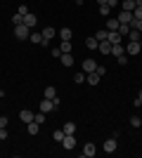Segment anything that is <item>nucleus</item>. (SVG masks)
<instances>
[{
    "instance_id": "f03ea898",
    "label": "nucleus",
    "mask_w": 142,
    "mask_h": 158,
    "mask_svg": "<svg viewBox=\"0 0 142 158\" xmlns=\"http://www.w3.org/2000/svg\"><path fill=\"white\" fill-rule=\"evenodd\" d=\"M41 33H43V43H41L43 47H47V45H50V40H52L54 35H57V31H54L52 26H45V28H43Z\"/></svg>"
},
{
    "instance_id": "2f4dec72",
    "label": "nucleus",
    "mask_w": 142,
    "mask_h": 158,
    "mask_svg": "<svg viewBox=\"0 0 142 158\" xmlns=\"http://www.w3.org/2000/svg\"><path fill=\"white\" fill-rule=\"evenodd\" d=\"M12 24H14V26H19V24H24V17H21V14L17 12V14L12 17Z\"/></svg>"
},
{
    "instance_id": "f3484780",
    "label": "nucleus",
    "mask_w": 142,
    "mask_h": 158,
    "mask_svg": "<svg viewBox=\"0 0 142 158\" xmlns=\"http://www.w3.org/2000/svg\"><path fill=\"white\" fill-rule=\"evenodd\" d=\"M111 54H114V57H121V54H126V47H123V43H118V45H111Z\"/></svg>"
},
{
    "instance_id": "a211bd4d",
    "label": "nucleus",
    "mask_w": 142,
    "mask_h": 158,
    "mask_svg": "<svg viewBox=\"0 0 142 158\" xmlns=\"http://www.w3.org/2000/svg\"><path fill=\"white\" fill-rule=\"evenodd\" d=\"M38 130H41V125H38L36 120H31V123H26V132H28V135H38Z\"/></svg>"
},
{
    "instance_id": "1a4fd4ad",
    "label": "nucleus",
    "mask_w": 142,
    "mask_h": 158,
    "mask_svg": "<svg viewBox=\"0 0 142 158\" xmlns=\"http://www.w3.org/2000/svg\"><path fill=\"white\" fill-rule=\"evenodd\" d=\"M62 146H64V149H74V146H76V137H74V135H64Z\"/></svg>"
},
{
    "instance_id": "b1692460",
    "label": "nucleus",
    "mask_w": 142,
    "mask_h": 158,
    "mask_svg": "<svg viewBox=\"0 0 142 158\" xmlns=\"http://www.w3.org/2000/svg\"><path fill=\"white\" fill-rule=\"evenodd\" d=\"M43 94H45V99H54V97H57V90H54L52 85H47V87H45V92H43Z\"/></svg>"
},
{
    "instance_id": "473e14b6",
    "label": "nucleus",
    "mask_w": 142,
    "mask_h": 158,
    "mask_svg": "<svg viewBox=\"0 0 142 158\" xmlns=\"http://www.w3.org/2000/svg\"><path fill=\"white\" fill-rule=\"evenodd\" d=\"M64 135H67L64 130H54V132H52V137L57 139V142H62V139H64Z\"/></svg>"
},
{
    "instance_id": "c756f323",
    "label": "nucleus",
    "mask_w": 142,
    "mask_h": 158,
    "mask_svg": "<svg viewBox=\"0 0 142 158\" xmlns=\"http://www.w3.org/2000/svg\"><path fill=\"white\" fill-rule=\"evenodd\" d=\"M100 14L102 17H109V14H111V7L109 5H100Z\"/></svg>"
},
{
    "instance_id": "423d86ee",
    "label": "nucleus",
    "mask_w": 142,
    "mask_h": 158,
    "mask_svg": "<svg viewBox=\"0 0 142 158\" xmlns=\"http://www.w3.org/2000/svg\"><path fill=\"white\" fill-rule=\"evenodd\" d=\"M24 24H26V26L31 28V31H33V26H36V24H38V17H36L33 12H28V14H24Z\"/></svg>"
},
{
    "instance_id": "e433bc0d",
    "label": "nucleus",
    "mask_w": 142,
    "mask_h": 158,
    "mask_svg": "<svg viewBox=\"0 0 142 158\" xmlns=\"http://www.w3.org/2000/svg\"><path fill=\"white\" fill-rule=\"evenodd\" d=\"M10 137V132H7V127H0V142H2V139H7Z\"/></svg>"
},
{
    "instance_id": "0eeeda50",
    "label": "nucleus",
    "mask_w": 142,
    "mask_h": 158,
    "mask_svg": "<svg viewBox=\"0 0 142 158\" xmlns=\"http://www.w3.org/2000/svg\"><path fill=\"white\" fill-rule=\"evenodd\" d=\"M95 69H97V61H95L93 57H88V59L83 61V71H85V73H93Z\"/></svg>"
},
{
    "instance_id": "a18cd8bd",
    "label": "nucleus",
    "mask_w": 142,
    "mask_h": 158,
    "mask_svg": "<svg viewBox=\"0 0 142 158\" xmlns=\"http://www.w3.org/2000/svg\"><path fill=\"white\" fill-rule=\"evenodd\" d=\"M0 97H5V92H2V87H0Z\"/></svg>"
},
{
    "instance_id": "9d476101",
    "label": "nucleus",
    "mask_w": 142,
    "mask_h": 158,
    "mask_svg": "<svg viewBox=\"0 0 142 158\" xmlns=\"http://www.w3.org/2000/svg\"><path fill=\"white\" fill-rule=\"evenodd\" d=\"M116 19H118V24H128V26H130V21H133V12H123V10H121V14H118Z\"/></svg>"
},
{
    "instance_id": "412c9836",
    "label": "nucleus",
    "mask_w": 142,
    "mask_h": 158,
    "mask_svg": "<svg viewBox=\"0 0 142 158\" xmlns=\"http://www.w3.org/2000/svg\"><path fill=\"white\" fill-rule=\"evenodd\" d=\"M118 26H121L118 19H111V17L107 19V31H118Z\"/></svg>"
},
{
    "instance_id": "20e7f679",
    "label": "nucleus",
    "mask_w": 142,
    "mask_h": 158,
    "mask_svg": "<svg viewBox=\"0 0 142 158\" xmlns=\"http://www.w3.org/2000/svg\"><path fill=\"white\" fill-rule=\"evenodd\" d=\"M140 50H142V45L137 43V40H128V45H126V54H140Z\"/></svg>"
},
{
    "instance_id": "ea45409f",
    "label": "nucleus",
    "mask_w": 142,
    "mask_h": 158,
    "mask_svg": "<svg viewBox=\"0 0 142 158\" xmlns=\"http://www.w3.org/2000/svg\"><path fill=\"white\" fill-rule=\"evenodd\" d=\"M7 123H10V118H7V116H0V127H7Z\"/></svg>"
},
{
    "instance_id": "f257e3e1",
    "label": "nucleus",
    "mask_w": 142,
    "mask_h": 158,
    "mask_svg": "<svg viewBox=\"0 0 142 158\" xmlns=\"http://www.w3.org/2000/svg\"><path fill=\"white\" fill-rule=\"evenodd\" d=\"M28 35H31V28H28L26 24L14 26V38H17V40H28Z\"/></svg>"
},
{
    "instance_id": "79ce46f5",
    "label": "nucleus",
    "mask_w": 142,
    "mask_h": 158,
    "mask_svg": "<svg viewBox=\"0 0 142 158\" xmlns=\"http://www.w3.org/2000/svg\"><path fill=\"white\" fill-rule=\"evenodd\" d=\"M116 5H118V0H109V7H111V10H114Z\"/></svg>"
},
{
    "instance_id": "9b49d317",
    "label": "nucleus",
    "mask_w": 142,
    "mask_h": 158,
    "mask_svg": "<svg viewBox=\"0 0 142 158\" xmlns=\"http://www.w3.org/2000/svg\"><path fill=\"white\" fill-rule=\"evenodd\" d=\"M109 43H111V45H118V43H121V40H123V35H121V33H118V31H109Z\"/></svg>"
},
{
    "instance_id": "ddd939ff",
    "label": "nucleus",
    "mask_w": 142,
    "mask_h": 158,
    "mask_svg": "<svg viewBox=\"0 0 142 158\" xmlns=\"http://www.w3.org/2000/svg\"><path fill=\"white\" fill-rule=\"evenodd\" d=\"M97 50H100L102 54H111V43H109V40H102L100 45H97Z\"/></svg>"
},
{
    "instance_id": "7ed1b4c3",
    "label": "nucleus",
    "mask_w": 142,
    "mask_h": 158,
    "mask_svg": "<svg viewBox=\"0 0 142 158\" xmlns=\"http://www.w3.org/2000/svg\"><path fill=\"white\" fill-rule=\"evenodd\" d=\"M102 149H104L107 153H114L116 149H118V137H116V135H114V137H109L107 142H104V146H102Z\"/></svg>"
},
{
    "instance_id": "39448f33",
    "label": "nucleus",
    "mask_w": 142,
    "mask_h": 158,
    "mask_svg": "<svg viewBox=\"0 0 142 158\" xmlns=\"http://www.w3.org/2000/svg\"><path fill=\"white\" fill-rule=\"evenodd\" d=\"M41 111L43 113H50V111H57V106H54L52 99H43V102H41Z\"/></svg>"
},
{
    "instance_id": "4c0bfd02",
    "label": "nucleus",
    "mask_w": 142,
    "mask_h": 158,
    "mask_svg": "<svg viewBox=\"0 0 142 158\" xmlns=\"http://www.w3.org/2000/svg\"><path fill=\"white\" fill-rule=\"evenodd\" d=\"M95 73H97V76H104V73H107V69H104V66H100V64H97V69H95Z\"/></svg>"
},
{
    "instance_id": "37998d69",
    "label": "nucleus",
    "mask_w": 142,
    "mask_h": 158,
    "mask_svg": "<svg viewBox=\"0 0 142 158\" xmlns=\"http://www.w3.org/2000/svg\"><path fill=\"white\" fill-rule=\"evenodd\" d=\"M97 2H100V5H109V0H97Z\"/></svg>"
},
{
    "instance_id": "c85d7f7f",
    "label": "nucleus",
    "mask_w": 142,
    "mask_h": 158,
    "mask_svg": "<svg viewBox=\"0 0 142 158\" xmlns=\"http://www.w3.org/2000/svg\"><path fill=\"white\" fill-rule=\"evenodd\" d=\"M33 120H36V123H38V125H43V123H45V113H33Z\"/></svg>"
},
{
    "instance_id": "2eb2a0df",
    "label": "nucleus",
    "mask_w": 142,
    "mask_h": 158,
    "mask_svg": "<svg viewBox=\"0 0 142 158\" xmlns=\"http://www.w3.org/2000/svg\"><path fill=\"white\" fill-rule=\"evenodd\" d=\"M59 38H62V40H71V38H74V33H71V28H69V26L59 28Z\"/></svg>"
},
{
    "instance_id": "7c9ffc66",
    "label": "nucleus",
    "mask_w": 142,
    "mask_h": 158,
    "mask_svg": "<svg viewBox=\"0 0 142 158\" xmlns=\"http://www.w3.org/2000/svg\"><path fill=\"white\" fill-rule=\"evenodd\" d=\"M130 125L133 127H142V118L140 116H133V118H130Z\"/></svg>"
},
{
    "instance_id": "4468645a",
    "label": "nucleus",
    "mask_w": 142,
    "mask_h": 158,
    "mask_svg": "<svg viewBox=\"0 0 142 158\" xmlns=\"http://www.w3.org/2000/svg\"><path fill=\"white\" fill-rule=\"evenodd\" d=\"M19 118L24 120V123H31V120H33V111H28V109H21V111H19Z\"/></svg>"
},
{
    "instance_id": "6ab92c4d",
    "label": "nucleus",
    "mask_w": 142,
    "mask_h": 158,
    "mask_svg": "<svg viewBox=\"0 0 142 158\" xmlns=\"http://www.w3.org/2000/svg\"><path fill=\"white\" fill-rule=\"evenodd\" d=\"M100 78H102V76H97V73H85V80H88V83H90V85H97V83H100Z\"/></svg>"
},
{
    "instance_id": "49530a36",
    "label": "nucleus",
    "mask_w": 142,
    "mask_h": 158,
    "mask_svg": "<svg viewBox=\"0 0 142 158\" xmlns=\"http://www.w3.org/2000/svg\"><path fill=\"white\" fill-rule=\"evenodd\" d=\"M135 5H142V0H135Z\"/></svg>"
},
{
    "instance_id": "393cba45",
    "label": "nucleus",
    "mask_w": 142,
    "mask_h": 158,
    "mask_svg": "<svg viewBox=\"0 0 142 158\" xmlns=\"http://www.w3.org/2000/svg\"><path fill=\"white\" fill-rule=\"evenodd\" d=\"M62 130L67 132V135H74V132H76V123H71V120H69V123H64V127H62Z\"/></svg>"
},
{
    "instance_id": "bb28decb",
    "label": "nucleus",
    "mask_w": 142,
    "mask_h": 158,
    "mask_svg": "<svg viewBox=\"0 0 142 158\" xmlns=\"http://www.w3.org/2000/svg\"><path fill=\"white\" fill-rule=\"evenodd\" d=\"M59 50H62V54H64V52H71V40H62Z\"/></svg>"
},
{
    "instance_id": "f8f14e48",
    "label": "nucleus",
    "mask_w": 142,
    "mask_h": 158,
    "mask_svg": "<svg viewBox=\"0 0 142 158\" xmlns=\"http://www.w3.org/2000/svg\"><path fill=\"white\" fill-rule=\"evenodd\" d=\"M135 0H121V10L123 12H133V10H135Z\"/></svg>"
},
{
    "instance_id": "4be33fe9",
    "label": "nucleus",
    "mask_w": 142,
    "mask_h": 158,
    "mask_svg": "<svg viewBox=\"0 0 142 158\" xmlns=\"http://www.w3.org/2000/svg\"><path fill=\"white\" fill-rule=\"evenodd\" d=\"M126 38H128V40H137V43H140V40H142V33H140V31H135V28H130Z\"/></svg>"
},
{
    "instance_id": "dca6fc26",
    "label": "nucleus",
    "mask_w": 142,
    "mask_h": 158,
    "mask_svg": "<svg viewBox=\"0 0 142 158\" xmlns=\"http://www.w3.org/2000/svg\"><path fill=\"white\" fill-rule=\"evenodd\" d=\"M97 45H100V40L95 38V35H90V38H85V47H88V50H97Z\"/></svg>"
},
{
    "instance_id": "5701e85b",
    "label": "nucleus",
    "mask_w": 142,
    "mask_h": 158,
    "mask_svg": "<svg viewBox=\"0 0 142 158\" xmlns=\"http://www.w3.org/2000/svg\"><path fill=\"white\" fill-rule=\"evenodd\" d=\"M28 40H31V43H36V45H41V43H43V33H36V31H31Z\"/></svg>"
},
{
    "instance_id": "f704fd0d",
    "label": "nucleus",
    "mask_w": 142,
    "mask_h": 158,
    "mask_svg": "<svg viewBox=\"0 0 142 158\" xmlns=\"http://www.w3.org/2000/svg\"><path fill=\"white\" fill-rule=\"evenodd\" d=\"M133 19H142V5H137L135 10H133Z\"/></svg>"
},
{
    "instance_id": "c03bdc74",
    "label": "nucleus",
    "mask_w": 142,
    "mask_h": 158,
    "mask_svg": "<svg viewBox=\"0 0 142 158\" xmlns=\"http://www.w3.org/2000/svg\"><path fill=\"white\" fill-rule=\"evenodd\" d=\"M137 102H140V104H142V90H140V94H137Z\"/></svg>"
},
{
    "instance_id": "aec40b11",
    "label": "nucleus",
    "mask_w": 142,
    "mask_h": 158,
    "mask_svg": "<svg viewBox=\"0 0 142 158\" xmlns=\"http://www.w3.org/2000/svg\"><path fill=\"white\" fill-rule=\"evenodd\" d=\"M59 59H62V64H64V66H74V57H71V52H64Z\"/></svg>"
},
{
    "instance_id": "a878e982",
    "label": "nucleus",
    "mask_w": 142,
    "mask_h": 158,
    "mask_svg": "<svg viewBox=\"0 0 142 158\" xmlns=\"http://www.w3.org/2000/svg\"><path fill=\"white\" fill-rule=\"evenodd\" d=\"M95 38H97V40L102 43V40H107V38H109V31H107V28H102V31H97V33H95Z\"/></svg>"
},
{
    "instance_id": "58836bf2",
    "label": "nucleus",
    "mask_w": 142,
    "mask_h": 158,
    "mask_svg": "<svg viewBox=\"0 0 142 158\" xmlns=\"http://www.w3.org/2000/svg\"><path fill=\"white\" fill-rule=\"evenodd\" d=\"M118 64H121V66L128 64V54H121V57H118Z\"/></svg>"
},
{
    "instance_id": "6e6552de",
    "label": "nucleus",
    "mask_w": 142,
    "mask_h": 158,
    "mask_svg": "<svg viewBox=\"0 0 142 158\" xmlns=\"http://www.w3.org/2000/svg\"><path fill=\"white\" fill-rule=\"evenodd\" d=\"M83 156H85V158H93L95 156V153H97V149H95V144H93V142H88V144H85V146H83Z\"/></svg>"
},
{
    "instance_id": "c9c22d12",
    "label": "nucleus",
    "mask_w": 142,
    "mask_h": 158,
    "mask_svg": "<svg viewBox=\"0 0 142 158\" xmlns=\"http://www.w3.org/2000/svg\"><path fill=\"white\" fill-rule=\"evenodd\" d=\"M74 83H85V71H83V73H76V76H74Z\"/></svg>"
},
{
    "instance_id": "a19ab883",
    "label": "nucleus",
    "mask_w": 142,
    "mask_h": 158,
    "mask_svg": "<svg viewBox=\"0 0 142 158\" xmlns=\"http://www.w3.org/2000/svg\"><path fill=\"white\" fill-rule=\"evenodd\" d=\"M17 12L24 17V14H28V7H26V5H19V10H17Z\"/></svg>"
},
{
    "instance_id": "cd10ccee",
    "label": "nucleus",
    "mask_w": 142,
    "mask_h": 158,
    "mask_svg": "<svg viewBox=\"0 0 142 158\" xmlns=\"http://www.w3.org/2000/svg\"><path fill=\"white\" fill-rule=\"evenodd\" d=\"M130 28H135V31L142 33V19H133V21H130Z\"/></svg>"
},
{
    "instance_id": "72a5a7b5",
    "label": "nucleus",
    "mask_w": 142,
    "mask_h": 158,
    "mask_svg": "<svg viewBox=\"0 0 142 158\" xmlns=\"http://www.w3.org/2000/svg\"><path fill=\"white\" fill-rule=\"evenodd\" d=\"M128 31H130V26H128V24H121V26H118V33H121L123 38L128 35Z\"/></svg>"
}]
</instances>
